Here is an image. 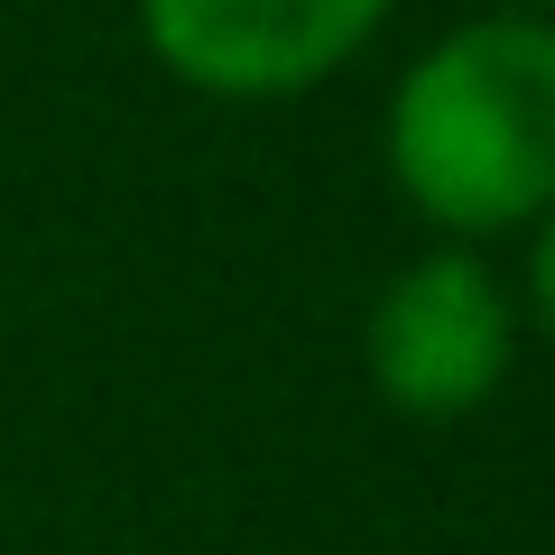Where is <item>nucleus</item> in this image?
I'll use <instances>...</instances> for the list:
<instances>
[{"instance_id": "nucleus-4", "label": "nucleus", "mask_w": 555, "mask_h": 555, "mask_svg": "<svg viewBox=\"0 0 555 555\" xmlns=\"http://www.w3.org/2000/svg\"><path fill=\"white\" fill-rule=\"evenodd\" d=\"M528 306H537V324L555 334V214L528 232Z\"/></svg>"}, {"instance_id": "nucleus-5", "label": "nucleus", "mask_w": 555, "mask_h": 555, "mask_svg": "<svg viewBox=\"0 0 555 555\" xmlns=\"http://www.w3.org/2000/svg\"><path fill=\"white\" fill-rule=\"evenodd\" d=\"M500 10H528V20H555V0H500Z\"/></svg>"}, {"instance_id": "nucleus-3", "label": "nucleus", "mask_w": 555, "mask_h": 555, "mask_svg": "<svg viewBox=\"0 0 555 555\" xmlns=\"http://www.w3.org/2000/svg\"><path fill=\"white\" fill-rule=\"evenodd\" d=\"M389 0H139L149 56L214 102H287L343 75Z\"/></svg>"}, {"instance_id": "nucleus-2", "label": "nucleus", "mask_w": 555, "mask_h": 555, "mask_svg": "<svg viewBox=\"0 0 555 555\" xmlns=\"http://www.w3.org/2000/svg\"><path fill=\"white\" fill-rule=\"evenodd\" d=\"M518 352V306L500 287V269L481 250H454L436 241L426 259L389 278L371 297V324H361V361H371V389L389 398L398 416H473L481 398L509 379Z\"/></svg>"}, {"instance_id": "nucleus-1", "label": "nucleus", "mask_w": 555, "mask_h": 555, "mask_svg": "<svg viewBox=\"0 0 555 555\" xmlns=\"http://www.w3.org/2000/svg\"><path fill=\"white\" fill-rule=\"evenodd\" d=\"M389 177L444 241L555 214V20L481 10L389 83Z\"/></svg>"}]
</instances>
